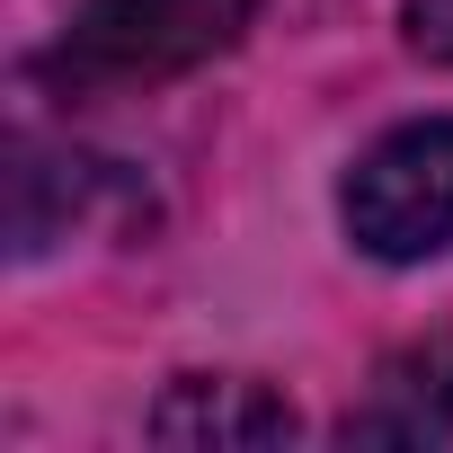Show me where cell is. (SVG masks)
Segmentation results:
<instances>
[{"label": "cell", "instance_id": "cell-3", "mask_svg": "<svg viewBox=\"0 0 453 453\" xmlns=\"http://www.w3.org/2000/svg\"><path fill=\"white\" fill-rule=\"evenodd\" d=\"M338 444H400V453L453 444V329H426V338L391 347L373 391L338 418Z\"/></svg>", "mask_w": 453, "mask_h": 453}, {"label": "cell", "instance_id": "cell-4", "mask_svg": "<svg viewBox=\"0 0 453 453\" xmlns=\"http://www.w3.org/2000/svg\"><path fill=\"white\" fill-rule=\"evenodd\" d=\"M151 444H196V453H258V444H294L303 418L285 391L250 382V373H178L151 418H142Z\"/></svg>", "mask_w": 453, "mask_h": 453}, {"label": "cell", "instance_id": "cell-2", "mask_svg": "<svg viewBox=\"0 0 453 453\" xmlns=\"http://www.w3.org/2000/svg\"><path fill=\"white\" fill-rule=\"evenodd\" d=\"M347 241L382 267H426L453 250V116L391 125L347 178H338Z\"/></svg>", "mask_w": 453, "mask_h": 453}, {"label": "cell", "instance_id": "cell-5", "mask_svg": "<svg viewBox=\"0 0 453 453\" xmlns=\"http://www.w3.org/2000/svg\"><path fill=\"white\" fill-rule=\"evenodd\" d=\"M400 36L426 63H453V0H400Z\"/></svg>", "mask_w": 453, "mask_h": 453}, {"label": "cell", "instance_id": "cell-1", "mask_svg": "<svg viewBox=\"0 0 453 453\" xmlns=\"http://www.w3.org/2000/svg\"><path fill=\"white\" fill-rule=\"evenodd\" d=\"M258 10L267 0H81L63 45L45 54V72L81 98L160 89V81L213 63V54H232Z\"/></svg>", "mask_w": 453, "mask_h": 453}]
</instances>
